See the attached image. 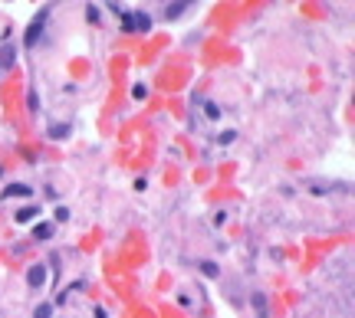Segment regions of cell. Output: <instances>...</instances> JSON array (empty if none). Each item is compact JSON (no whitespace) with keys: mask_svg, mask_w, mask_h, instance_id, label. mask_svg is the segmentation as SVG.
<instances>
[{"mask_svg":"<svg viewBox=\"0 0 355 318\" xmlns=\"http://www.w3.org/2000/svg\"><path fill=\"white\" fill-rule=\"evenodd\" d=\"M86 17L96 23V20H99V7H86Z\"/></svg>","mask_w":355,"mask_h":318,"instance_id":"5bb4252c","label":"cell"},{"mask_svg":"<svg viewBox=\"0 0 355 318\" xmlns=\"http://www.w3.org/2000/svg\"><path fill=\"white\" fill-rule=\"evenodd\" d=\"M132 95H135V99H138V102H142L145 95H148V89H145V86H135V89H132Z\"/></svg>","mask_w":355,"mask_h":318,"instance_id":"7c38bea8","label":"cell"},{"mask_svg":"<svg viewBox=\"0 0 355 318\" xmlns=\"http://www.w3.org/2000/svg\"><path fill=\"white\" fill-rule=\"evenodd\" d=\"M26 285H30V289H43L46 285V266H30V269H26Z\"/></svg>","mask_w":355,"mask_h":318,"instance_id":"7a4b0ae2","label":"cell"},{"mask_svg":"<svg viewBox=\"0 0 355 318\" xmlns=\"http://www.w3.org/2000/svg\"><path fill=\"white\" fill-rule=\"evenodd\" d=\"M50 315H53V305H50V302H43V305L33 308V318H50Z\"/></svg>","mask_w":355,"mask_h":318,"instance_id":"9c48e42d","label":"cell"},{"mask_svg":"<svg viewBox=\"0 0 355 318\" xmlns=\"http://www.w3.org/2000/svg\"><path fill=\"white\" fill-rule=\"evenodd\" d=\"M119 17H122V30H125V33H135V26H132V13H119Z\"/></svg>","mask_w":355,"mask_h":318,"instance_id":"8fae6325","label":"cell"},{"mask_svg":"<svg viewBox=\"0 0 355 318\" xmlns=\"http://www.w3.org/2000/svg\"><path fill=\"white\" fill-rule=\"evenodd\" d=\"M132 26L138 30V33H148V30H152V17H148L145 10H135L132 13Z\"/></svg>","mask_w":355,"mask_h":318,"instance_id":"3957f363","label":"cell"},{"mask_svg":"<svg viewBox=\"0 0 355 318\" xmlns=\"http://www.w3.org/2000/svg\"><path fill=\"white\" fill-rule=\"evenodd\" d=\"M69 125H50V138H66Z\"/></svg>","mask_w":355,"mask_h":318,"instance_id":"30bf717a","label":"cell"},{"mask_svg":"<svg viewBox=\"0 0 355 318\" xmlns=\"http://www.w3.org/2000/svg\"><path fill=\"white\" fill-rule=\"evenodd\" d=\"M188 7H191L188 0H175V3H168V10H165V17H168V20H175V17H181V13L188 10Z\"/></svg>","mask_w":355,"mask_h":318,"instance_id":"8992f818","label":"cell"},{"mask_svg":"<svg viewBox=\"0 0 355 318\" xmlns=\"http://www.w3.org/2000/svg\"><path fill=\"white\" fill-rule=\"evenodd\" d=\"M33 217H40V207H23V210H17V213H13V220H17V223H30Z\"/></svg>","mask_w":355,"mask_h":318,"instance_id":"52a82bcc","label":"cell"},{"mask_svg":"<svg viewBox=\"0 0 355 318\" xmlns=\"http://www.w3.org/2000/svg\"><path fill=\"white\" fill-rule=\"evenodd\" d=\"M33 236L36 240H50V236H53V223H40V227H33Z\"/></svg>","mask_w":355,"mask_h":318,"instance_id":"ba28073f","label":"cell"},{"mask_svg":"<svg viewBox=\"0 0 355 318\" xmlns=\"http://www.w3.org/2000/svg\"><path fill=\"white\" fill-rule=\"evenodd\" d=\"M0 72H3V69H0Z\"/></svg>","mask_w":355,"mask_h":318,"instance_id":"2e32d148","label":"cell"},{"mask_svg":"<svg viewBox=\"0 0 355 318\" xmlns=\"http://www.w3.org/2000/svg\"><path fill=\"white\" fill-rule=\"evenodd\" d=\"M13 56H17V49H13V43L7 40V43H3V49H0V69L13 66Z\"/></svg>","mask_w":355,"mask_h":318,"instance_id":"5b68a950","label":"cell"},{"mask_svg":"<svg viewBox=\"0 0 355 318\" xmlns=\"http://www.w3.org/2000/svg\"><path fill=\"white\" fill-rule=\"evenodd\" d=\"M33 194V187L30 184H10L7 190H3V197H30Z\"/></svg>","mask_w":355,"mask_h":318,"instance_id":"277c9868","label":"cell"},{"mask_svg":"<svg viewBox=\"0 0 355 318\" xmlns=\"http://www.w3.org/2000/svg\"><path fill=\"white\" fill-rule=\"evenodd\" d=\"M46 17H50V10H40V17L30 23V30H26V40H23V43H26V49H33V46H36V40H40V33H43Z\"/></svg>","mask_w":355,"mask_h":318,"instance_id":"6da1fadb","label":"cell"},{"mask_svg":"<svg viewBox=\"0 0 355 318\" xmlns=\"http://www.w3.org/2000/svg\"><path fill=\"white\" fill-rule=\"evenodd\" d=\"M96 318H109L105 315V308H96Z\"/></svg>","mask_w":355,"mask_h":318,"instance_id":"9a60e30c","label":"cell"},{"mask_svg":"<svg viewBox=\"0 0 355 318\" xmlns=\"http://www.w3.org/2000/svg\"><path fill=\"white\" fill-rule=\"evenodd\" d=\"M201 269H204V275H217V266L214 263H201Z\"/></svg>","mask_w":355,"mask_h":318,"instance_id":"4fadbf2b","label":"cell"}]
</instances>
